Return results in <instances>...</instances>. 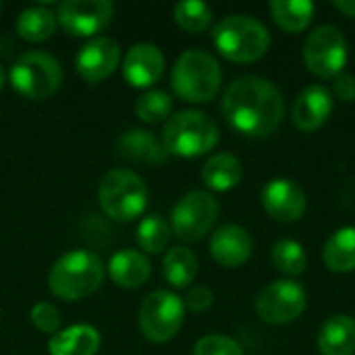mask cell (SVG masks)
I'll use <instances>...</instances> for the list:
<instances>
[{
  "mask_svg": "<svg viewBox=\"0 0 355 355\" xmlns=\"http://www.w3.org/2000/svg\"><path fill=\"white\" fill-rule=\"evenodd\" d=\"M223 114L235 131L248 137H268L285 116V100L268 79L248 75L227 87Z\"/></svg>",
  "mask_w": 355,
  "mask_h": 355,
  "instance_id": "obj_1",
  "label": "cell"
},
{
  "mask_svg": "<svg viewBox=\"0 0 355 355\" xmlns=\"http://www.w3.org/2000/svg\"><path fill=\"white\" fill-rule=\"evenodd\" d=\"M212 42L227 60L250 64L268 52L270 33L258 19L250 15H229L216 23Z\"/></svg>",
  "mask_w": 355,
  "mask_h": 355,
  "instance_id": "obj_2",
  "label": "cell"
},
{
  "mask_svg": "<svg viewBox=\"0 0 355 355\" xmlns=\"http://www.w3.org/2000/svg\"><path fill=\"white\" fill-rule=\"evenodd\" d=\"M104 281L102 260L85 250L62 254L48 275V289L62 302H77L92 295Z\"/></svg>",
  "mask_w": 355,
  "mask_h": 355,
  "instance_id": "obj_3",
  "label": "cell"
},
{
  "mask_svg": "<svg viewBox=\"0 0 355 355\" xmlns=\"http://www.w3.org/2000/svg\"><path fill=\"white\" fill-rule=\"evenodd\" d=\"M175 94L191 104L210 102L223 83V71L218 60L206 50H187L183 52L171 75Z\"/></svg>",
  "mask_w": 355,
  "mask_h": 355,
  "instance_id": "obj_4",
  "label": "cell"
},
{
  "mask_svg": "<svg viewBox=\"0 0 355 355\" xmlns=\"http://www.w3.org/2000/svg\"><path fill=\"white\" fill-rule=\"evenodd\" d=\"M218 125L200 110H181L173 114L162 131V146L168 154L181 158H198L218 144Z\"/></svg>",
  "mask_w": 355,
  "mask_h": 355,
  "instance_id": "obj_5",
  "label": "cell"
},
{
  "mask_svg": "<svg viewBox=\"0 0 355 355\" xmlns=\"http://www.w3.org/2000/svg\"><path fill=\"white\" fill-rule=\"evenodd\" d=\"M98 200L106 216L119 223H129L146 210L148 187L144 179L133 171L114 168L102 177Z\"/></svg>",
  "mask_w": 355,
  "mask_h": 355,
  "instance_id": "obj_6",
  "label": "cell"
},
{
  "mask_svg": "<svg viewBox=\"0 0 355 355\" xmlns=\"http://www.w3.org/2000/svg\"><path fill=\"white\" fill-rule=\"evenodd\" d=\"M10 83L29 100H46L60 87L62 69L58 60L46 52H25L10 69Z\"/></svg>",
  "mask_w": 355,
  "mask_h": 355,
  "instance_id": "obj_7",
  "label": "cell"
},
{
  "mask_svg": "<svg viewBox=\"0 0 355 355\" xmlns=\"http://www.w3.org/2000/svg\"><path fill=\"white\" fill-rule=\"evenodd\" d=\"M347 40L335 25L316 27L304 42V62L318 79H335L347 64Z\"/></svg>",
  "mask_w": 355,
  "mask_h": 355,
  "instance_id": "obj_8",
  "label": "cell"
},
{
  "mask_svg": "<svg viewBox=\"0 0 355 355\" xmlns=\"http://www.w3.org/2000/svg\"><path fill=\"white\" fill-rule=\"evenodd\" d=\"M185 304L179 295L166 289L150 293L139 308V329L152 343L171 341L183 327Z\"/></svg>",
  "mask_w": 355,
  "mask_h": 355,
  "instance_id": "obj_9",
  "label": "cell"
},
{
  "mask_svg": "<svg viewBox=\"0 0 355 355\" xmlns=\"http://www.w3.org/2000/svg\"><path fill=\"white\" fill-rule=\"evenodd\" d=\"M218 202L208 191L185 193L171 214V229L181 241H198L214 227Z\"/></svg>",
  "mask_w": 355,
  "mask_h": 355,
  "instance_id": "obj_10",
  "label": "cell"
},
{
  "mask_svg": "<svg viewBox=\"0 0 355 355\" xmlns=\"http://www.w3.org/2000/svg\"><path fill=\"white\" fill-rule=\"evenodd\" d=\"M308 306L306 289L295 281H275L264 287L254 304L260 320L268 324H289L297 320Z\"/></svg>",
  "mask_w": 355,
  "mask_h": 355,
  "instance_id": "obj_11",
  "label": "cell"
},
{
  "mask_svg": "<svg viewBox=\"0 0 355 355\" xmlns=\"http://www.w3.org/2000/svg\"><path fill=\"white\" fill-rule=\"evenodd\" d=\"M112 19V2L108 0H64L56 10V21L71 35L87 37L102 31Z\"/></svg>",
  "mask_w": 355,
  "mask_h": 355,
  "instance_id": "obj_12",
  "label": "cell"
},
{
  "mask_svg": "<svg viewBox=\"0 0 355 355\" xmlns=\"http://www.w3.org/2000/svg\"><path fill=\"white\" fill-rule=\"evenodd\" d=\"M262 204L268 216L279 223H295L308 208L304 189L291 179H270L262 191Z\"/></svg>",
  "mask_w": 355,
  "mask_h": 355,
  "instance_id": "obj_13",
  "label": "cell"
},
{
  "mask_svg": "<svg viewBox=\"0 0 355 355\" xmlns=\"http://www.w3.org/2000/svg\"><path fill=\"white\" fill-rule=\"evenodd\" d=\"M119 60H121V48L112 37H94L79 50L75 58V67L85 81L98 83L114 73Z\"/></svg>",
  "mask_w": 355,
  "mask_h": 355,
  "instance_id": "obj_14",
  "label": "cell"
},
{
  "mask_svg": "<svg viewBox=\"0 0 355 355\" xmlns=\"http://www.w3.org/2000/svg\"><path fill=\"white\" fill-rule=\"evenodd\" d=\"M333 114V94L324 85H308L293 102L291 119L300 131H318Z\"/></svg>",
  "mask_w": 355,
  "mask_h": 355,
  "instance_id": "obj_15",
  "label": "cell"
},
{
  "mask_svg": "<svg viewBox=\"0 0 355 355\" xmlns=\"http://www.w3.org/2000/svg\"><path fill=\"white\" fill-rule=\"evenodd\" d=\"M164 73V54L158 46L141 42L135 44L123 62V75L133 87H150Z\"/></svg>",
  "mask_w": 355,
  "mask_h": 355,
  "instance_id": "obj_16",
  "label": "cell"
},
{
  "mask_svg": "<svg viewBox=\"0 0 355 355\" xmlns=\"http://www.w3.org/2000/svg\"><path fill=\"white\" fill-rule=\"evenodd\" d=\"M254 250L252 235L239 225H225L210 237V254L225 268L243 266Z\"/></svg>",
  "mask_w": 355,
  "mask_h": 355,
  "instance_id": "obj_17",
  "label": "cell"
},
{
  "mask_svg": "<svg viewBox=\"0 0 355 355\" xmlns=\"http://www.w3.org/2000/svg\"><path fill=\"white\" fill-rule=\"evenodd\" d=\"M116 154L129 162H146V164H164L168 160V152L162 141L144 129H129L116 141Z\"/></svg>",
  "mask_w": 355,
  "mask_h": 355,
  "instance_id": "obj_18",
  "label": "cell"
},
{
  "mask_svg": "<svg viewBox=\"0 0 355 355\" xmlns=\"http://www.w3.org/2000/svg\"><path fill=\"white\" fill-rule=\"evenodd\" d=\"M110 279L123 289H139L152 275V264L146 254L137 250H123L110 258Z\"/></svg>",
  "mask_w": 355,
  "mask_h": 355,
  "instance_id": "obj_19",
  "label": "cell"
},
{
  "mask_svg": "<svg viewBox=\"0 0 355 355\" xmlns=\"http://www.w3.org/2000/svg\"><path fill=\"white\" fill-rule=\"evenodd\" d=\"M318 349L322 355L355 354V320L347 314H335L320 327Z\"/></svg>",
  "mask_w": 355,
  "mask_h": 355,
  "instance_id": "obj_20",
  "label": "cell"
},
{
  "mask_svg": "<svg viewBox=\"0 0 355 355\" xmlns=\"http://www.w3.org/2000/svg\"><path fill=\"white\" fill-rule=\"evenodd\" d=\"M100 333L89 324H73L52 335L50 355H96L100 349Z\"/></svg>",
  "mask_w": 355,
  "mask_h": 355,
  "instance_id": "obj_21",
  "label": "cell"
},
{
  "mask_svg": "<svg viewBox=\"0 0 355 355\" xmlns=\"http://www.w3.org/2000/svg\"><path fill=\"white\" fill-rule=\"evenodd\" d=\"M243 177V166L237 156L220 152L208 158L202 166V181L214 191H229L239 185Z\"/></svg>",
  "mask_w": 355,
  "mask_h": 355,
  "instance_id": "obj_22",
  "label": "cell"
},
{
  "mask_svg": "<svg viewBox=\"0 0 355 355\" xmlns=\"http://www.w3.org/2000/svg\"><path fill=\"white\" fill-rule=\"evenodd\" d=\"M272 21L289 33H300L308 29L314 19L316 6L310 0H272L268 4Z\"/></svg>",
  "mask_w": 355,
  "mask_h": 355,
  "instance_id": "obj_23",
  "label": "cell"
},
{
  "mask_svg": "<svg viewBox=\"0 0 355 355\" xmlns=\"http://www.w3.org/2000/svg\"><path fill=\"white\" fill-rule=\"evenodd\" d=\"M322 260L333 272L355 270V227H343L331 235L322 250Z\"/></svg>",
  "mask_w": 355,
  "mask_h": 355,
  "instance_id": "obj_24",
  "label": "cell"
},
{
  "mask_svg": "<svg viewBox=\"0 0 355 355\" xmlns=\"http://www.w3.org/2000/svg\"><path fill=\"white\" fill-rule=\"evenodd\" d=\"M56 31V15L44 6L25 8L17 19V33L25 42H46Z\"/></svg>",
  "mask_w": 355,
  "mask_h": 355,
  "instance_id": "obj_25",
  "label": "cell"
},
{
  "mask_svg": "<svg viewBox=\"0 0 355 355\" xmlns=\"http://www.w3.org/2000/svg\"><path fill=\"white\" fill-rule=\"evenodd\" d=\"M162 272H164V279L173 287L183 289L189 283H193L198 277V258L191 250L177 245V248L168 250V254L164 256Z\"/></svg>",
  "mask_w": 355,
  "mask_h": 355,
  "instance_id": "obj_26",
  "label": "cell"
},
{
  "mask_svg": "<svg viewBox=\"0 0 355 355\" xmlns=\"http://www.w3.org/2000/svg\"><path fill=\"white\" fill-rule=\"evenodd\" d=\"M173 229L160 214L146 216L137 227V243L148 254H160L171 243Z\"/></svg>",
  "mask_w": 355,
  "mask_h": 355,
  "instance_id": "obj_27",
  "label": "cell"
},
{
  "mask_svg": "<svg viewBox=\"0 0 355 355\" xmlns=\"http://www.w3.org/2000/svg\"><path fill=\"white\" fill-rule=\"evenodd\" d=\"M270 256H272L275 266L289 277H300L308 270V256H306L304 248L293 239L277 241Z\"/></svg>",
  "mask_w": 355,
  "mask_h": 355,
  "instance_id": "obj_28",
  "label": "cell"
},
{
  "mask_svg": "<svg viewBox=\"0 0 355 355\" xmlns=\"http://www.w3.org/2000/svg\"><path fill=\"white\" fill-rule=\"evenodd\" d=\"M171 110H173V100L166 92H160V89L146 92L135 102V112L139 121L148 125H158L162 121H168Z\"/></svg>",
  "mask_w": 355,
  "mask_h": 355,
  "instance_id": "obj_29",
  "label": "cell"
},
{
  "mask_svg": "<svg viewBox=\"0 0 355 355\" xmlns=\"http://www.w3.org/2000/svg\"><path fill=\"white\" fill-rule=\"evenodd\" d=\"M175 21L187 33H202L212 23V10L198 0H181L175 6Z\"/></svg>",
  "mask_w": 355,
  "mask_h": 355,
  "instance_id": "obj_30",
  "label": "cell"
},
{
  "mask_svg": "<svg viewBox=\"0 0 355 355\" xmlns=\"http://www.w3.org/2000/svg\"><path fill=\"white\" fill-rule=\"evenodd\" d=\"M193 355H243L241 345L223 335H208L200 339L193 347Z\"/></svg>",
  "mask_w": 355,
  "mask_h": 355,
  "instance_id": "obj_31",
  "label": "cell"
},
{
  "mask_svg": "<svg viewBox=\"0 0 355 355\" xmlns=\"http://www.w3.org/2000/svg\"><path fill=\"white\" fill-rule=\"evenodd\" d=\"M31 322L37 327V331L46 335H56L60 329V312L46 302H40L31 308Z\"/></svg>",
  "mask_w": 355,
  "mask_h": 355,
  "instance_id": "obj_32",
  "label": "cell"
},
{
  "mask_svg": "<svg viewBox=\"0 0 355 355\" xmlns=\"http://www.w3.org/2000/svg\"><path fill=\"white\" fill-rule=\"evenodd\" d=\"M214 302V295L208 287H193L187 297H185V306L191 312H206Z\"/></svg>",
  "mask_w": 355,
  "mask_h": 355,
  "instance_id": "obj_33",
  "label": "cell"
},
{
  "mask_svg": "<svg viewBox=\"0 0 355 355\" xmlns=\"http://www.w3.org/2000/svg\"><path fill=\"white\" fill-rule=\"evenodd\" d=\"M333 92L339 100L343 102H354L355 100V77L349 73H341L333 79Z\"/></svg>",
  "mask_w": 355,
  "mask_h": 355,
  "instance_id": "obj_34",
  "label": "cell"
},
{
  "mask_svg": "<svg viewBox=\"0 0 355 355\" xmlns=\"http://www.w3.org/2000/svg\"><path fill=\"white\" fill-rule=\"evenodd\" d=\"M335 8H337L339 12H343L345 17L355 19V0H337V2H335Z\"/></svg>",
  "mask_w": 355,
  "mask_h": 355,
  "instance_id": "obj_35",
  "label": "cell"
},
{
  "mask_svg": "<svg viewBox=\"0 0 355 355\" xmlns=\"http://www.w3.org/2000/svg\"><path fill=\"white\" fill-rule=\"evenodd\" d=\"M2 81H4V71H2V67H0V89H2Z\"/></svg>",
  "mask_w": 355,
  "mask_h": 355,
  "instance_id": "obj_36",
  "label": "cell"
},
{
  "mask_svg": "<svg viewBox=\"0 0 355 355\" xmlns=\"http://www.w3.org/2000/svg\"><path fill=\"white\" fill-rule=\"evenodd\" d=\"M0 10H2V6H0Z\"/></svg>",
  "mask_w": 355,
  "mask_h": 355,
  "instance_id": "obj_37",
  "label": "cell"
}]
</instances>
